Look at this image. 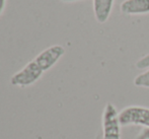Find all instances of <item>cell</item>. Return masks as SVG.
<instances>
[{
	"mask_svg": "<svg viewBox=\"0 0 149 139\" xmlns=\"http://www.w3.org/2000/svg\"><path fill=\"white\" fill-rule=\"evenodd\" d=\"M64 53L65 49L60 45H54L47 48L33 61L29 62L24 68L12 75L10 83L19 87L31 85L41 78L45 71L51 69L64 55Z\"/></svg>",
	"mask_w": 149,
	"mask_h": 139,
	"instance_id": "6da1fadb",
	"label": "cell"
},
{
	"mask_svg": "<svg viewBox=\"0 0 149 139\" xmlns=\"http://www.w3.org/2000/svg\"><path fill=\"white\" fill-rule=\"evenodd\" d=\"M102 139H121V123L116 107L109 103L102 113Z\"/></svg>",
	"mask_w": 149,
	"mask_h": 139,
	"instance_id": "7a4b0ae2",
	"label": "cell"
},
{
	"mask_svg": "<svg viewBox=\"0 0 149 139\" xmlns=\"http://www.w3.org/2000/svg\"><path fill=\"white\" fill-rule=\"evenodd\" d=\"M121 126H142L149 129V108L130 106L119 113Z\"/></svg>",
	"mask_w": 149,
	"mask_h": 139,
	"instance_id": "3957f363",
	"label": "cell"
},
{
	"mask_svg": "<svg viewBox=\"0 0 149 139\" xmlns=\"http://www.w3.org/2000/svg\"><path fill=\"white\" fill-rule=\"evenodd\" d=\"M120 10L126 15H138L149 13V0H124Z\"/></svg>",
	"mask_w": 149,
	"mask_h": 139,
	"instance_id": "277c9868",
	"label": "cell"
},
{
	"mask_svg": "<svg viewBox=\"0 0 149 139\" xmlns=\"http://www.w3.org/2000/svg\"><path fill=\"white\" fill-rule=\"evenodd\" d=\"M115 0H93V12L96 22L104 24L112 13Z\"/></svg>",
	"mask_w": 149,
	"mask_h": 139,
	"instance_id": "5b68a950",
	"label": "cell"
},
{
	"mask_svg": "<svg viewBox=\"0 0 149 139\" xmlns=\"http://www.w3.org/2000/svg\"><path fill=\"white\" fill-rule=\"evenodd\" d=\"M134 84L138 87L149 88V70H146L141 74L137 75L134 78Z\"/></svg>",
	"mask_w": 149,
	"mask_h": 139,
	"instance_id": "8992f818",
	"label": "cell"
},
{
	"mask_svg": "<svg viewBox=\"0 0 149 139\" xmlns=\"http://www.w3.org/2000/svg\"><path fill=\"white\" fill-rule=\"evenodd\" d=\"M136 68L141 69V70H149V54L143 56L136 62Z\"/></svg>",
	"mask_w": 149,
	"mask_h": 139,
	"instance_id": "52a82bcc",
	"label": "cell"
},
{
	"mask_svg": "<svg viewBox=\"0 0 149 139\" xmlns=\"http://www.w3.org/2000/svg\"><path fill=\"white\" fill-rule=\"evenodd\" d=\"M136 139H149V129L143 128L139 134L137 135Z\"/></svg>",
	"mask_w": 149,
	"mask_h": 139,
	"instance_id": "ba28073f",
	"label": "cell"
},
{
	"mask_svg": "<svg viewBox=\"0 0 149 139\" xmlns=\"http://www.w3.org/2000/svg\"><path fill=\"white\" fill-rule=\"evenodd\" d=\"M5 3H6V0H0V15H1L2 12H3V10H4Z\"/></svg>",
	"mask_w": 149,
	"mask_h": 139,
	"instance_id": "9c48e42d",
	"label": "cell"
},
{
	"mask_svg": "<svg viewBox=\"0 0 149 139\" xmlns=\"http://www.w3.org/2000/svg\"><path fill=\"white\" fill-rule=\"evenodd\" d=\"M62 1H65V2H73V1H78V0H62Z\"/></svg>",
	"mask_w": 149,
	"mask_h": 139,
	"instance_id": "30bf717a",
	"label": "cell"
}]
</instances>
